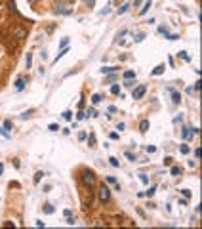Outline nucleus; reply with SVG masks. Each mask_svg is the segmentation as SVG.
Returning <instances> with one entry per match:
<instances>
[{
  "label": "nucleus",
  "mask_w": 202,
  "mask_h": 229,
  "mask_svg": "<svg viewBox=\"0 0 202 229\" xmlns=\"http://www.w3.org/2000/svg\"><path fill=\"white\" fill-rule=\"evenodd\" d=\"M80 181H82L84 187L93 189L95 187V174H93V170H82L80 172Z\"/></svg>",
  "instance_id": "obj_1"
},
{
  "label": "nucleus",
  "mask_w": 202,
  "mask_h": 229,
  "mask_svg": "<svg viewBox=\"0 0 202 229\" xmlns=\"http://www.w3.org/2000/svg\"><path fill=\"white\" fill-rule=\"evenodd\" d=\"M97 200H99L101 204L111 202V189L105 185V183H101V185L97 187Z\"/></svg>",
  "instance_id": "obj_2"
},
{
  "label": "nucleus",
  "mask_w": 202,
  "mask_h": 229,
  "mask_svg": "<svg viewBox=\"0 0 202 229\" xmlns=\"http://www.w3.org/2000/svg\"><path fill=\"white\" fill-rule=\"evenodd\" d=\"M12 36L15 40H23V38H27V29L21 27V25H13L12 27Z\"/></svg>",
  "instance_id": "obj_3"
},
{
  "label": "nucleus",
  "mask_w": 202,
  "mask_h": 229,
  "mask_svg": "<svg viewBox=\"0 0 202 229\" xmlns=\"http://www.w3.org/2000/svg\"><path fill=\"white\" fill-rule=\"evenodd\" d=\"M145 92H147V86H145V84H139V86L132 92V98H134V99H141V98L145 96Z\"/></svg>",
  "instance_id": "obj_4"
},
{
  "label": "nucleus",
  "mask_w": 202,
  "mask_h": 229,
  "mask_svg": "<svg viewBox=\"0 0 202 229\" xmlns=\"http://www.w3.org/2000/svg\"><path fill=\"white\" fill-rule=\"evenodd\" d=\"M196 134H198V128H183V130H181L183 140H193Z\"/></svg>",
  "instance_id": "obj_5"
},
{
  "label": "nucleus",
  "mask_w": 202,
  "mask_h": 229,
  "mask_svg": "<svg viewBox=\"0 0 202 229\" xmlns=\"http://www.w3.org/2000/svg\"><path fill=\"white\" fill-rule=\"evenodd\" d=\"M54 13H59V15H71V13H72V8H67V6H56V8H54Z\"/></svg>",
  "instance_id": "obj_6"
},
{
  "label": "nucleus",
  "mask_w": 202,
  "mask_h": 229,
  "mask_svg": "<svg viewBox=\"0 0 202 229\" xmlns=\"http://www.w3.org/2000/svg\"><path fill=\"white\" fill-rule=\"evenodd\" d=\"M8 10H10V13H13V15H17V17H23V15L19 13V10L15 8V0H8Z\"/></svg>",
  "instance_id": "obj_7"
},
{
  "label": "nucleus",
  "mask_w": 202,
  "mask_h": 229,
  "mask_svg": "<svg viewBox=\"0 0 202 229\" xmlns=\"http://www.w3.org/2000/svg\"><path fill=\"white\" fill-rule=\"evenodd\" d=\"M170 92H172V101H173V105H179V103H181V96H179L173 88H170Z\"/></svg>",
  "instance_id": "obj_8"
},
{
  "label": "nucleus",
  "mask_w": 202,
  "mask_h": 229,
  "mask_svg": "<svg viewBox=\"0 0 202 229\" xmlns=\"http://www.w3.org/2000/svg\"><path fill=\"white\" fill-rule=\"evenodd\" d=\"M151 6H153V0H145V4H143V8L139 10V15H145L149 10H151Z\"/></svg>",
  "instance_id": "obj_9"
},
{
  "label": "nucleus",
  "mask_w": 202,
  "mask_h": 229,
  "mask_svg": "<svg viewBox=\"0 0 202 229\" xmlns=\"http://www.w3.org/2000/svg\"><path fill=\"white\" fill-rule=\"evenodd\" d=\"M25 80H27L25 77H17V80H15V90H17V92H21V90L25 88Z\"/></svg>",
  "instance_id": "obj_10"
},
{
  "label": "nucleus",
  "mask_w": 202,
  "mask_h": 229,
  "mask_svg": "<svg viewBox=\"0 0 202 229\" xmlns=\"http://www.w3.org/2000/svg\"><path fill=\"white\" fill-rule=\"evenodd\" d=\"M105 181H107V183H111V185H114V191H120V185H118V181H116L113 176H107V178H105Z\"/></svg>",
  "instance_id": "obj_11"
},
{
  "label": "nucleus",
  "mask_w": 202,
  "mask_h": 229,
  "mask_svg": "<svg viewBox=\"0 0 202 229\" xmlns=\"http://www.w3.org/2000/svg\"><path fill=\"white\" fill-rule=\"evenodd\" d=\"M65 54H69V48H67V46H65V48H63V50H61V52H59V54H57V56L54 57V61H52V63L56 65V63H57V61H59V59H61V57H63Z\"/></svg>",
  "instance_id": "obj_12"
},
{
  "label": "nucleus",
  "mask_w": 202,
  "mask_h": 229,
  "mask_svg": "<svg viewBox=\"0 0 202 229\" xmlns=\"http://www.w3.org/2000/svg\"><path fill=\"white\" fill-rule=\"evenodd\" d=\"M118 67H101V73L103 75H111V73H116Z\"/></svg>",
  "instance_id": "obj_13"
},
{
  "label": "nucleus",
  "mask_w": 202,
  "mask_h": 229,
  "mask_svg": "<svg viewBox=\"0 0 202 229\" xmlns=\"http://www.w3.org/2000/svg\"><path fill=\"white\" fill-rule=\"evenodd\" d=\"M149 126H151V124H149V120H141V122H139V130H141L143 134L149 130Z\"/></svg>",
  "instance_id": "obj_14"
},
{
  "label": "nucleus",
  "mask_w": 202,
  "mask_h": 229,
  "mask_svg": "<svg viewBox=\"0 0 202 229\" xmlns=\"http://www.w3.org/2000/svg\"><path fill=\"white\" fill-rule=\"evenodd\" d=\"M101 101H103V96H101V94H93L92 103H93V105H97V103H101Z\"/></svg>",
  "instance_id": "obj_15"
},
{
  "label": "nucleus",
  "mask_w": 202,
  "mask_h": 229,
  "mask_svg": "<svg viewBox=\"0 0 202 229\" xmlns=\"http://www.w3.org/2000/svg\"><path fill=\"white\" fill-rule=\"evenodd\" d=\"M111 94H113V96H120V86H118V84H113V86H111Z\"/></svg>",
  "instance_id": "obj_16"
},
{
  "label": "nucleus",
  "mask_w": 202,
  "mask_h": 229,
  "mask_svg": "<svg viewBox=\"0 0 202 229\" xmlns=\"http://www.w3.org/2000/svg\"><path fill=\"white\" fill-rule=\"evenodd\" d=\"M170 174H172V176H181V168H179V166H172V168H170Z\"/></svg>",
  "instance_id": "obj_17"
},
{
  "label": "nucleus",
  "mask_w": 202,
  "mask_h": 229,
  "mask_svg": "<svg viewBox=\"0 0 202 229\" xmlns=\"http://www.w3.org/2000/svg\"><path fill=\"white\" fill-rule=\"evenodd\" d=\"M25 65H27V69L33 67V54H27V57H25Z\"/></svg>",
  "instance_id": "obj_18"
},
{
  "label": "nucleus",
  "mask_w": 202,
  "mask_h": 229,
  "mask_svg": "<svg viewBox=\"0 0 202 229\" xmlns=\"http://www.w3.org/2000/svg\"><path fill=\"white\" fill-rule=\"evenodd\" d=\"M155 193H157V185H151V187H149V191H145L143 195H147V197H153Z\"/></svg>",
  "instance_id": "obj_19"
},
{
  "label": "nucleus",
  "mask_w": 202,
  "mask_h": 229,
  "mask_svg": "<svg viewBox=\"0 0 202 229\" xmlns=\"http://www.w3.org/2000/svg\"><path fill=\"white\" fill-rule=\"evenodd\" d=\"M88 143H90V147H92V149L95 147V134H93V132H92V134H90V137H88Z\"/></svg>",
  "instance_id": "obj_20"
},
{
  "label": "nucleus",
  "mask_w": 202,
  "mask_h": 229,
  "mask_svg": "<svg viewBox=\"0 0 202 229\" xmlns=\"http://www.w3.org/2000/svg\"><path fill=\"white\" fill-rule=\"evenodd\" d=\"M164 69H166L164 65H158V67H155V71H153V75H162V73H164Z\"/></svg>",
  "instance_id": "obj_21"
},
{
  "label": "nucleus",
  "mask_w": 202,
  "mask_h": 229,
  "mask_svg": "<svg viewBox=\"0 0 202 229\" xmlns=\"http://www.w3.org/2000/svg\"><path fill=\"white\" fill-rule=\"evenodd\" d=\"M54 210H56V208H54L52 204H44V212H46V214H54Z\"/></svg>",
  "instance_id": "obj_22"
},
{
  "label": "nucleus",
  "mask_w": 202,
  "mask_h": 229,
  "mask_svg": "<svg viewBox=\"0 0 202 229\" xmlns=\"http://www.w3.org/2000/svg\"><path fill=\"white\" fill-rule=\"evenodd\" d=\"M130 10V4H124L122 8H118V15H122V13H126V12H128Z\"/></svg>",
  "instance_id": "obj_23"
},
{
  "label": "nucleus",
  "mask_w": 202,
  "mask_h": 229,
  "mask_svg": "<svg viewBox=\"0 0 202 229\" xmlns=\"http://www.w3.org/2000/svg\"><path fill=\"white\" fill-rule=\"evenodd\" d=\"M109 162H111V166H114V168H118V166H120V162H118L114 157H111V158H109Z\"/></svg>",
  "instance_id": "obj_24"
},
{
  "label": "nucleus",
  "mask_w": 202,
  "mask_h": 229,
  "mask_svg": "<svg viewBox=\"0 0 202 229\" xmlns=\"http://www.w3.org/2000/svg\"><path fill=\"white\" fill-rule=\"evenodd\" d=\"M179 57H181V59H185V61H191V57H189V54H187L185 50H183V52H179Z\"/></svg>",
  "instance_id": "obj_25"
},
{
  "label": "nucleus",
  "mask_w": 202,
  "mask_h": 229,
  "mask_svg": "<svg viewBox=\"0 0 202 229\" xmlns=\"http://www.w3.org/2000/svg\"><path fill=\"white\" fill-rule=\"evenodd\" d=\"M65 221H67L69 225H72V223H74V216H72V214H69V216H65Z\"/></svg>",
  "instance_id": "obj_26"
},
{
  "label": "nucleus",
  "mask_w": 202,
  "mask_h": 229,
  "mask_svg": "<svg viewBox=\"0 0 202 229\" xmlns=\"http://www.w3.org/2000/svg\"><path fill=\"white\" fill-rule=\"evenodd\" d=\"M124 78H136V73L134 71H126L124 73Z\"/></svg>",
  "instance_id": "obj_27"
},
{
  "label": "nucleus",
  "mask_w": 202,
  "mask_h": 229,
  "mask_svg": "<svg viewBox=\"0 0 202 229\" xmlns=\"http://www.w3.org/2000/svg\"><path fill=\"white\" fill-rule=\"evenodd\" d=\"M33 113H35V109H29V111H25V113L21 114V119H27V117H31Z\"/></svg>",
  "instance_id": "obj_28"
},
{
  "label": "nucleus",
  "mask_w": 202,
  "mask_h": 229,
  "mask_svg": "<svg viewBox=\"0 0 202 229\" xmlns=\"http://www.w3.org/2000/svg\"><path fill=\"white\" fill-rule=\"evenodd\" d=\"M179 151H181V153H183V155H187V153H189V151H191V149H189V145H187V143H183V145H181V149H179Z\"/></svg>",
  "instance_id": "obj_29"
},
{
  "label": "nucleus",
  "mask_w": 202,
  "mask_h": 229,
  "mask_svg": "<svg viewBox=\"0 0 202 229\" xmlns=\"http://www.w3.org/2000/svg\"><path fill=\"white\" fill-rule=\"evenodd\" d=\"M42 176H44V172H36V174H35V183H38V181L42 179Z\"/></svg>",
  "instance_id": "obj_30"
},
{
  "label": "nucleus",
  "mask_w": 202,
  "mask_h": 229,
  "mask_svg": "<svg viewBox=\"0 0 202 229\" xmlns=\"http://www.w3.org/2000/svg\"><path fill=\"white\" fill-rule=\"evenodd\" d=\"M63 119H65V120H71V119H72V113H71V111H65V113H63Z\"/></svg>",
  "instance_id": "obj_31"
},
{
  "label": "nucleus",
  "mask_w": 202,
  "mask_h": 229,
  "mask_svg": "<svg viewBox=\"0 0 202 229\" xmlns=\"http://www.w3.org/2000/svg\"><path fill=\"white\" fill-rule=\"evenodd\" d=\"M143 38H145V33H139V35H137L134 40H136V42H143Z\"/></svg>",
  "instance_id": "obj_32"
},
{
  "label": "nucleus",
  "mask_w": 202,
  "mask_h": 229,
  "mask_svg": "<svg viewBox=\"0 0 202 229\" xmlns=\"http://www.w3.org/2000/svg\"><path fill=\"white\" fill-rule=\"evenodd\" d=\"M12 128H13L12 120H6V122H4V130H12Z\"/></svg>",
  "instance_id": "obj_33"
},
{
  "label": "nucleus",
  "mask_w": 202,
  "mask_h": 229,
  "mask_svg": "<svg viewBox=\"0 0 202 229\" xmlns=\"http://www.w3.org/2000/svg\"><path fill=\"white\" fill-rule=\"evenodd\" d=\"M181 195H183L185 199H191V191H189V189H181Z\"/></svg>",
  "instance_id": "obj_34"
},
{
  "label": "nucleus",
  "mask_w": 202,
  "mask_h": 229,
  "mask_svg": "<svg viewBox=\"0 0 202 229\" xmlns=\"http://www.w3.org/2000/svg\"><path fill=\"white\" fill-rule=\"evenodd\" d=\"M134 80H136V78H126V86H128V88H134Z\"/></svg>",
  "instance_id": "obj_35"
},
{
  "label": "nucleus",
  "mask_w": 202,
  "mask_h": 229,
  "mask_svg": "<svg viewBox=\"0 0 202 229\" xmlns=\"http://www.w3.org/2000/svg\"><path fill=\"white\" fill-rule=\"evenodd\" d=\"M48 128H50V132H57L59 130V124H50Z\"/></svg>",
  "instance_id": "obj_36"
},
{
  "label": "nucleus",
  "mask_w": 202,
  "mask_h": 229,
  "mask_svg": "<svg viewBox=\"0 0 202 229\" xmlns=\"http://www.w3.org/2000/svg\"><path fill=\"white\" fill-rule=\"evenodd\" d=\"M139 179H141V181L145 183V185H147V183H149V178H147L145 174H139Z\"/></svg>",
  "instance_id": "obj_37"
},
{
  "label": "nucleus",
  "mask_w": 202,
  "mask_h": 229,
  "mask_svg": "<svg viewBox=\"0 0 202 229\" xmlns=\"http://www.w3.org/2000/svg\"><path fill=\"white\" fill-rule=\"evenodd\" d=\"M88 117H97V113H95V109L92 107V109H88Z\"/></svg>",
  "instance_id": "obj_38"
},
{
  "label": "nucleus",
  "mask_w": 202,
  "mask_h": 229,
  "mask_svg": "<svg viewBox=\"0 0 202 229\" xmlns=\"http://www.w3.org/2000/svg\"><path fill=\"white\" fill-rule=\"evenodd\" d=\"M172 162H173V158H172V157H166V158H164V164H166V166H170Z\"/></svg>",
  "instance_id": "obj_39"
},
{
  "label": "nucleus",
  "mask_w": 202,
  "mask_h": 229,
  "mask_svg": "<svg viewBox=\"0 0 202 229\" xmlns=\"http://www.w3.org/2000/svg\"><path fill=\"white\" fill-rule=\"evenodd\" d=\"M84 105H86V99L80 98V101H78V109H84Z\"/></svg>",
  "instance_id": "obj_40"
},
{
  "label": "nucleus",
  "mask_w": 202,
  "mask_h": 229,
  "mask_svg": "<svg viewBox=\"0 0 202 229\" xmlns=\"http://www.w3.org/2000/svg\"><path fill=\"white\" fill-rule=\"evenodd\" d=\"M155 151H157V147H153V145H149V147H147V153H149V155H153Z\"/></svg>",
  "instance_id": "obj_41"
},
{
  "label": "nucleus",
  "mask_w": 202,
  "mask_h": 229,
  "mask_svg": "<svg viewBox=\"0 0 202 229\" xmlns=\"http://www.w3.org/2000/svg\"><path fill=\"white\" fill-rule=\"evenodd\" d=\"M126 158H128V160H132V162H134V160H136V157H134V155H132L130 151H128V153H126Z\"/></svg>",
  "instance_id": "obj_42"
},
{
  "label": "nucleus",
  "mask_w": 202,
  "mask_h": 229,
  "mask_svg": "<svg viewBox=\"0 0 202 229\" xmlns=\"http://www.w3.org/2000/svg\"><path fill=\"white\" fill-rule=\"evenodd\" d=\"M200 155H202V151H200V147H196V149H194V157L200 158Z\"/></svg>",
  "instance_id": "obj_43"
},
{
  "label": "nucleus",
  "mask_w": 202,
  "mask_h": 229,
  "mask_svg": "<svg viewBox=\"0 0 202 229\" xmlns=\"http://www.w3.org/2000/svg\"><path fill=\"white\" fill-rule=\"evenodd\" d=\"M84 2L88 4V8H93V4H95V0H84Z\"/></svg>",
  "instance_id": "obj_44"
},
{
  "label": "nucleus",
  "mask_w": 202,
  "mask_h": 229,
  "mask_svg": "<svg viewBox=\"0 0 202 229\" xmlns=\"http://www.w3.org/2000/svg\"><path fill=\"white\" fill-rule=\"evenodd\" d=\"M77 119H78V120H82V119H84V113H82V109L77 113Z\"/></svg>",
  "instance_id": "obj_45"
},
{
  "label": "nucleus",
  "mask_w": 202,
  "mask_h": 229,
  "mask_svg": "<svg viewBox=\"0 0 202 229\" xmlns=\"http://www.w3.org/2000/svg\"><path fill=\"white\" fill-rule=\"evenodd\" d=\"M0 136H4V137H10V134H8L4 128H0Z\"/></svg>",
  "instance_id": "obj_46"
},
{
  "label": "nucleus",
  "mask_w": 202,
  "mask_h": 229,
  "mask_svg": "<svg viewBox=\"0 0 202 229\" xmlns=\"http://www.w3.org/2000/svg\"><path fill=\"white\" fill-rule=\"evenodd\" d=\"M113 80H116V75L111 73V77H107V82H113Z\"/></svg>",
  "instance_id": "obj_47"
},
{
  "label": "nucleus",
  "mask_w": 202,
  "mask_h": 229,
  "mask_svg": "<svg viewBox=\"0 0 202 229\" xmlns=\"http://www.w3.org/2000/svg\"><path fill=\"white\" fill-rule=\"evenodd\" d=\"M78 140H80V141L86 140V132H80V134H78Z\"/></svg>",
  "instance_id": "obj_48"
},
{
  "label": "nucleus",
  "mask_w": 202,
  "mask_h": 229,
  "mask_svg": "<svg viewBox=\"0 0 202 229\" xmlns=\"http://www.w3.org/2000/svg\"><path fill=\"white\" fill-rule=\"evenodd\" d=\"M109 137H111V140H118V134H116V132H111Z\"/></svg>",
  "instance_id": "obj_49"
},
{
  "label": "nucleus",
  "mask_w": 202,
  "mask_h": 229,
  "mask_svg": "<svg viewBox=\"0 0 202 229\" xmlns=\"http://www.w3.org/2000/svg\"><path fill=\"white\" fill-rule=\"evenodd\" d=\"M67 44H69V38H63V40H61V48H65Z\"/></svg>",
  "instance_id": "obj_50"
},
{
  "label": "nucleus",
  "mask_w": 202,
  "mask_h": 229,
  "mask_svg": "<svg viewBox=\"0 0 202 229\" xmlns=\"http://www.w3.org/2000/svg\"><path fill=\"white\" fill-rule=\"evenodd\" d=\"M2 172H4V164L0 162V176H2Z\"/></svg>",
  "instance_id": "obj_51"
},
{
  "label": "nucleus",
  "mask_w": 202,
  "mask_h": 229,
  "mask_svg": "<svg viewBox=\"0 0 202 229\" xmlns=\"http://www.w3.org/2000/svg\"><path fill=\"white\" fill-rule=\"evenodd\" d=\"M141 2H143V0H136V2H134V6H139Z\"/></svg>",
  "instance_id": "obj_52"
},
{
  "label": "nucleus",
  "mask_w": 202,
  "mask_h": 229,
  "mask_svg": "<svg viewBox=\"0 0 202 229\" xmlns=\"http://www.w3.org/2000/svg\"><path fill=\"white\" fill-rule=\"evenodd\" d=\"M0 40H2V33H0Z\"/></svg>",
  "instance_id": "obj_53"
},
{
  "label": "nucleus",
  "mask_w": 202,
  "mask_h": 229,
  "mask_svg": "<svg viewBox=\"0 0 202 229\" xmlns=\"http://www.w3.org/2000/svg\"><path fill=\"white\" fill-rule=\"evenodd\" d=\"M0 6H2V0H0Z\"/></svg>",
  "instance_id": "obj_54"
}]
</instances>
